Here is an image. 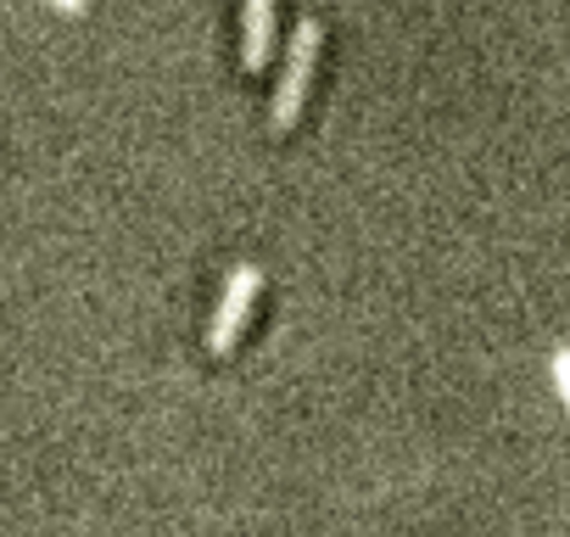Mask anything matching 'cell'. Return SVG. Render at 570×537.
Returning <instances> with one entry per match:
<instances>
[{"label": "cell", "instance_id": "1", "mask_svg": "<svg viewBox=\"0 0 570 537\" xmlns=\"http://www.w3.org/2000/svg\"><path fill=\"white\" fill-rule=\"evenodd\" d=\"M320 40H325V29L314 18H303L292 46H285V68H279V85H274V101H268V124L274 129H292L303 118L308 79H314V62H320Z\"/></svg>", "mask_w": 570, "mask_h": 537}, {"label": "cell", "instance_id": "2", "mask_svg": "<svg viewBox=\"0 0 570 537\" xmlns=\"http://www.w3.org/2000/svg\"><path fill=\"white\" fill-rule=\"evenodd\" d=\"M257 286H263V275H257L252 263H240L235 275H229V286H224V297L213 309V325H207V348L213 353H229L235 348V336H240V325H246V314L257 303Z\"/></svg>", "mask_w": 570, "mask_h": 537}, {"label": "cell", "instance_id": "3", "mask_svg": "<svg viewBox=\"0 0 570 537\" xmlns=\"http://www.w3.org/2000/svg\"><path fill=\"white\" fill-rule=\"evenodd\" d=\"M274 51V0H240V68L263 74Z\"/></svg>", "mask_w": 570, "mask_h": 537}, {"label": "cell", "instance_id": "4", "mask_svg": "<svg viewBox=\"0 0 570 537\" xmlns=\"http://www.w3.org/2000/svg\"><path fill=\"white\" fill-rule=\"evenodd\" d=\"M553 381H559V392H564V403H570V348L553 353Z\"/></svg>", "mask_w": 570, "mask_h": 537}, {"label": "cell", "instance_id": "5", "mask_svg": "<svg viewBox=\"0 0 570 537\" xmlns=\"http://www.w3.org/2000/svg\"><path fill=\"white\" fill-rule=\"evenodd\" d=\"M57 12H85V0H51Z\"/></svg>", "mask_w": 570, "mask_h": 537}]
</instances>
